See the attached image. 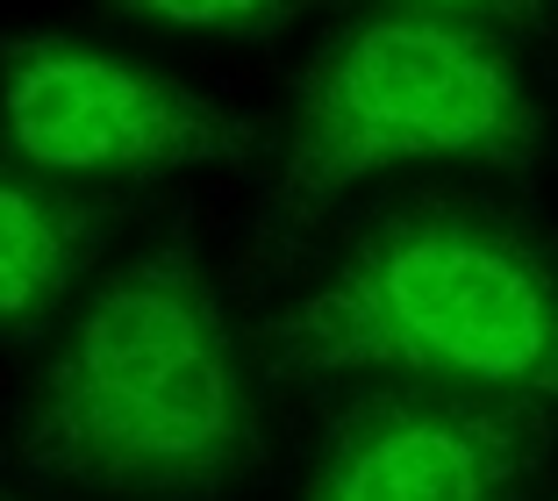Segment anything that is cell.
I'll use <instances>...</instances> for the list:
<instances>
[{
  "mask_svg": "<svg viewBox=\"0 0 558 501\" xmlns=\"http://www.w3.org/2000/svg\"><path fill=\"white\" fill-rule=\"evenodd\" d=\"M0 122L29 172H186L244 165L258 122L72 36H0Z\"/></svg>",
  "mask_w": 558,
  "mask_h": 501,
  "instance_id": "obj_4",
  "label": "cell"
},
{
  "mask_svg": "<svg viewBox=\"0 0 558 501\" xmlns=\"http://www.w3.org/2000/svg\"><path fill=\"white\" fill-rule=\"evenodd\" d=\"M100 208L29 179V165H0V337H29L72 279L100 251Z\"/></svg>",
  "mask_w": 558,
  "mask_h": 501,
  "instance_id": "obj_6",
  "label": "cell"
},
{
  "mask_svg": "<svg viewBox=\"0 0 558 501\" xmlns=\"http://www.w3.org/2000/svg\"><path fill=\"white\" fill-rule=\"evenodd\" d=\"M0 501H8V494H0Z\"/></svg>",
  "mask_w": 558,
  "mask_h": 501,
  "instance_id": "obj_9",
  "label": "cell"
},
{
  "mask_svg": "<svg viewBox=\"0 0 558 501\" xmlns=\"http://www.w3.org/2000/svg\"><path fill=\"white\" fill-rule=\"evenodd\" d=\"M415 8H465V15H494V22H544L551 0H415Z\"/></svg>",
  "mask_w": 558,
  "mask_h": 501,
  "instance_id": "obj_8",
  "label": "cell"
},
{
  "mask_svg": "<svg viewBox=\"0 0 558 501\" xmlns=\"http://www.w3.org/2000/svg\"><path fill=\"white\" fill-rule=\"evenodd\" d=\"M108 8L172 22V29H222V36H272L301 15V0H108Z\"/></svg>",
  "mask_w": 558,
  "mask_h": 501,
  "instance_id": "obj_7",
  "label": "cell"
},
{
  "mask_svg": "<svg viewBox=\"0 0 558 501\" xmlns=\"http://www.w3.org/2000/svg\"><path fill=\"white\" fill-rule=\"evenodd\" d=\"M551 458V402L373 387L329 422L301 501H523Z\"/></svg>",
  "mask_w": 558,
  "mask_h": 501,
  "instance_id": "obj_5",
  "label": "cell"
},
{
  "mask_svg": "<svg viewBox=\"0 0 558 501\" xmlns=\"http://www.w3.org/2000/svg\"><path fill=\"white\" fill-rule=\"evenodd\" d=\"M537 100L523 72L480 22L451 15H373L301 72L287 172L265 208V237L294 243L337 194L379 165L473 158L530 172Z\"/></svg>",
  "mask_w": 558,
  "mask_h": 501,
  "instance_id": "obj_3",
  "label": "cell"
},
{
  "mask_svg": "<svg viewBox=\"0 0 558 501\" xmlns=\"http://www.w3.org/2000/svg\"><path fill=\"white\" fill-rule=\"evenodd\" d=\"M279 372H409L423 387L558 402V265L473 208L373 223L265 323Z\"/></svg>",
  "mask_w": 558,
  "mask_h": 501,
  "instance_id": "obj_2",
  "label": "cell"
},
{
  "mask_svg": "<svg viewBox=\"0 0 558 501\" xmlns=\"http://www.w3.org/2000/svg\"><path fill=\"white\" fill-rule=\"evenodd\" d=\"M15 452L100 494H215L251 466L258 408L222 294L186 237L100 279L22 408Z\"/></svg>",
  "mask_w": 558,
  "mask_h": 501,
  "instance_id": "obj_1",
  "label": "cell"
}]
</instances>
